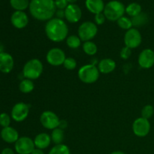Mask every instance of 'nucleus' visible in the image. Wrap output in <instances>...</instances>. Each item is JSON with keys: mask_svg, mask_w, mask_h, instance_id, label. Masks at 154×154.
<instances>
[{"mask_svg": "<svg viewBox=\"0 0 154 154\" xmlns=\"http://www.w3.org/2000/svg\"><path fill=\"white\" fill-rule=\"evenodd\" d=\"M29 10L33 18L48 22L55 16L57 8L54 0H30Z\"/></svg>", "mask_w": 154, "mask_h": 154, "instance_id": "f257e3e1", "label": "nucleus"}, {"mask_svg": "<svg viewBox=\"0 0 154 154\" xmlns=\"http://www.w3.org/2000/svg\"><path fill=\"white\" fill-rule=\"evenodd\" d=\"M45 32L50 41L58 43L67 38L69 36V26L63 20L54 17L46 23Z\"/></svg>", "mask_w": 154, "mask_h": 154, "instance_id": "f03ea898", "label": "nucleus"}, {"mask_svg": "<svg viewBox=\"0 0 154 154\" xmlns=\"http://www.w3.org/2000/svg\"><path fill=\"white\" fill-rule=\"evenodd\" d=\"M126 13V7L121 2L118 0H112L105 5L103 14L109 21H117L120 17L124 16Z\"/></svg>", "mask_w": 154, "mask_h": 154, "instance_id": "7ed1b4c3", "label": "nucleus"}, {"mask_svg": "<svg viewBox=\"0 0 154 154\" xmlns=\"http://www.w3.org/2000/svg\"><path fill=\"white\" fill-rule=\"evenodd\" d=\"M44 70L42 61L38 59L33 58L27 61L23 68V75L27 79L34 80L40 78Z\"/></svg>", "mask_w": 154, "mask_h": 154, "instance_id": "20e7f679", "label": "nucleus"}, {"mask_svg": "<svg viewBox=\"0 0 154 154\" xmlns=\"http://www.w3.org/2000/svg\"><path fill=\"white\" fill-rule=\"evenodd\" d=\"M99 75L100 72L97 66L91 63L81 66L78 72V76L80 81L87 84L96 82L99 79Z\"/></svg>", "mask_w": 154, "mask_h": 154, "instance_id": "39448f33", "label": "nucleus"}, {"mask_svg": "<svg viewBox=\"0 0 154 154\" xmlns=\"http://www.w3.org/2000/svg\"><path fill=\"white\" fill-rule=\"evenodd\" d=\"M98 33V26L94 22L85 21L79 26L78 35L82 42H89L94 38Z\"/></svg>", "mask_w": 154, "mask_h": 154, "instance_id": "423d86ee", "label": "nucleus"}, {"mask_svg": "<svg viewBox=\"0 0 154 154\" xmlns=\"http://www.w3.org/2000/svg\"><path fill=\"white\" fill-rule=\"evenodd\" d=\"M123 41L125 46L132 50L135 49L141 45L142 42V36L138 29L132 27V29L126 32Z\"/></svg>", "mask_w": 154, "mask_h": 154, "instance_id": "0eeeda50", "label": "nucleus"}, {"mask_svg": "<svg viewBox=\"0 0 154 154\" xmlns=\"http://www.w3.org/2000/svg\"><path fill=\"white\" fill-rule=\"evenodd\" d=\"M29 110V105L22 102H17L12 108L11 111V117L15 122L21 123L28 117Z\"/></svg>", "mask_w": 154, "mask_h": 154, "instance_id": "6e6552de", "label": "nucleus"}, {"mask_svg": "<svg viewBox=\"0 0 154 154\" xmlns=\"http://www.w3.org/2000/svg\"><path fill=\"white\" fill-rule=\"evenodd\" d=\"M60 117L51 111H45L40 116V123L44 128L49 130H54L59 127Z\"/></svg>", "mask_w": 154, "mask_h": 154, "instance_id": "1a4fd4ad", "label": "nucleus"}, {"mask_svg": "<svg viewBox=\"0 0 154 154\" xmlns=\"http://www.w3.org/2000/svg\"><path fill=\"white\" fill-rule=\"evenodd\" d=\"M35 148L34 141L28 136L20 137L14 144L15 152L17 154H31Z\"/></svg>", "mask_w": 154, "mask_h": 154, "instance_id": "9d476101", "label": "nucleus"}, {"mask_svg": "<svg viewBox=\"0 0 154 154\" xmlns=\"http://www.w3.org/2000/svg\"><path fill=\"white\" fill-rule=\"evenodd\" d=\"M66 59L65 52L59 48H51L46 54V60L48 64L55 67L63 66Z\"/></svg>", "mask_w": 154, "mask_h": 154, "instance_id": "9b49d317", "label": "nucleus"}, {"mask_svg": "<svg viewBox=\"0 0 154 154\" xmlns=\"http://www.w3.org/2000/svg\"><path fill=\"white\" fill-rule=\"evenodd\" d=\"M151 126L149 120L144 117H138L132 124V131L136 136L144 138L147 136L150 132Z\"/></svg>", "mask_w": 154, "mask_h": 154, "instance_id": "f8f14e48", "label": "nucleus"}, {"mask_svg": "<svg viewBox=\"0 0 154 154\" xmlns=\"http://www.w3.org/2000/svg\"><path fill=\"white\" fill-rule=\"evenodd\" d=\"M140 67L144 69H149L154 66V51L150 48L144 49L138 58Z\"/></svg>", "mask_w": 154, "mask_h": 154, "instance_id": "ddd939ff", "label": "nucleus"}, {"mask_svg": "<svg viewBox=\"0 0 154 154\" xmlns=\"http://www.w3.org/2000/svg\"><path fill=\"white\" fill-rule=\"evenodd\" d=\"M82 17V11L76 4H69L65 9V18L70 23L79 22Z\"/></svg>", "mask_w": 154, "mask_h": 154, "instance_id": "4468645a", "label": "nucleus"}, {"mask_svg": "<svg viewBox=\"0 0 154 154\" xmlns=\"http://www.w3.org/2000/svg\"><path fill=\"white\" fill-rule=\"evenodd\" d=\"M29 17L25 11H15L11 16V23L14 28L22 29L29 24Z\"/></svg>", "mask_w": 154, "mask_h": 154, "instance_id": "2eb2a0df", "label": "nucleus"}, {"mask_svg": "<svg viewBox=\"0 0 154 154\" xmlns=\"http://www.w3.org/2000/svg\"><path fill=\"white\" fill-rule=\"evenodd\" d=\"M14 60L10 54L7 52L0 53V72L3 74H9L14 69Z\"/></svg>", "mask_w": 154, "mask_h": 154, "instance_id": "dca6fc26", "label": "nucleus"}, {"mask_svg": "<svg viewBox=\"0 0 154 154\" xmlns=\"http://www.w3.org/2000/svg\"><path fill=\"white\" fill-rule=\"evenodd\" d=\"M0 136L2 139L8 144H15L20 138L17 130L11 126L2 128L0 132Z\"/></svg>", "mask_w": 154, "mask_h": 154, "instance_id": "f3484780", "label": "nucleus"}, {"mask_svg": "<svg viewBox=\"0 0 154 154\" xmlns=\"http://www.w3.org/2000/svg\"><path fill=\"white\" fill-rule=\"evenodd\" d=\"M33 141H34L35 148L41 149V150H45V149L48 148L52 142L51 135L46 133V132H42V133L38 134L35 137Z\"/></svg>", "mask_w": 154, "mask_h": 154, "instance_id": "a211bd4d", "label": "nucleus"}, {"mask_svg": "<svg viewBox=\"0 0 154 154\" xmlns=\"http://www.w3.org/2000/svg\"><path fill=\"white\" fill-rule=\"evenodd\" d=\"M97 66L100 73L107 75V74H110L114 72L117 65H116V62L112 59L105 58L100 60Z\"/></svg>", "mask_w": 154, "mask_h": 154, "instance_id": "6ab92c4d", "label": "nucleus"}, {"mask_svg": "<svg viewBox=\"0 0 154 154\" xmlns=\"http://www.w3.org/2000/svg\"><path fill=\"white\" fill-rule=\"evenodd\" d=\"M85 6L90 13L97 14L104 11L105 5L103 0H86Z\"/></svg>", "mask_w": 154, "mask_h": 154, "instance_id": "aec40b11", "label": "nucleus"}, {"mask_svg": "<svg viewBox=\"0 0 154 154\" xmlns=\"http://www.w3.org/2000/svg\"><path fill=\"white\" fill-rule=\"evenodd\" d=\"M35 89V84L33 81L27 78H24L20 82L19 90L21 93L24 94H28L32 93Z\"/></svg>", "mask_w": 154, "mask_h": 154, "instance_id": "412c9836", "label": "nucleus"}, {"mask_svg": "<svg viewBox=\"0 0 154 154\" xmlns=\"http://www.w3.org/2000/svg\"><path fill=\"white\" fill-rule=\"evenodd\" d=\"M51 138L52 142L56 144H63L65 139V132L63 129L57 128V129L52 130L51 134Z\"/></svg>", "mask_w": 154, "mask_h": 154, "instance_id": "4be33fe9", "label": "nucleus"}, {"mask_svg": "<svg viewBox=\"0 0 154 154\" xmlns=\"http://www.w3.org/2000/svg\"><path fill=\"white\" fill-rule=\"evenodd\" d=\"M141 10H142V8H141V5L137 2L130 3L126 7V14L131 17V18L137 16L140 13H141L142 12Z\"/></svg>", "mask_w": 154, "mask_h": 154, "instance_id": "5701e85b", "label": "nucleus"}, {"mask_svg": "<svg viewBox=\"0 0 154 154\" xmlns=\"http://www.w3.org/2000/svg\"><path fill=\"white\" fill-rule=\"evenodd\" d=\"M29 0H10L11 6L15 11H24L27 8H29Z\"/></svg>", "mask_w": 154, "mask_h": 154, "instance_id": "b1692460", "label": "nucleus"}, {"mask_svg": "<svg viewBox=\"0 0 154 154\" xmlns=\"http://www.w3.org/2000/svg\"><path fill=\"white\" fill-rule=\"evenodd\" d=\"M132 23V26L135 27H140L145 25L148 22V16L145 13H140L137 16L131 18Z\"/></svg>", "mask_w": 154, "mask_h": 154, "instance_id": "393cba45", "label": "nucleus"}, {"mask_svg": "<svg viewBox=\"0 0 154 154\" xmlns=\"http://www.w3.org/2000/svg\"><path fill=\"white\" fill-rule=\"evenodd\" d=\"M82 48L84 52L88 56H94L98 51V47L92 41H89V42H84L82 45Z\"/></svg>", "mask_w": 154, "mask_h": 154, "instance_id": "a878e982", "label": "nucleus"}, {"mask_svg": "<svg viewBox=\"0 0 154 154\" xmlns=\"http://www.w3.org/2000/svg\"><path fill=\"white\" fill-rule=\"evenodd\" d=\"M81 39L80 38L79 36L76 35H71L67 37L66 39V42L67 46L71 49H77L80 48L81 45Z\"/></svg>", "mask_w": 154, "mask_h": 154, "instance_id": "bb28decb", "label": "nucleus"}, {"mask_svg": "<svg viewBox=\"0 0 154 154\" xmlns=\"http://www.w3.org/2000/svg\"><path fill=\"white\" fill-rule=\"evenodd\" d=\"M48 154H71L70 149L64 144H56L51 148Z\"/></svg>", "mask_w": 154, "mask_h": 154, "instance_id": "cd10ccee", "label": "nucleus"}, {"mask_svg": "<svg viewBox=\"0 0 154 154\" xmlns=\"http://www.w3.org/2000/svg\"><path fill=\"white\" fill-rule=\"evenodd\" d=\"M117 23L120 28H121L122 29L126 30V31L130 29H132V26H132L131 18L126 16H123L122 17H120V19L117 21Z\"/></svg>", "mask_w": 154, "mask_h": 154, "instance_id": "c85d7f7f", "label": "nucleus"}, {"mask_svg": "<svg viewBox=\"0 0 154 154\" xmlns=\"http://www.w3.org/2000/svg\"><path fill=\"white\" fill-rule=\"evenodd\" d=\"M141 117H144V118L149 120V119L153 117L154 114V108L151 105H145L141 109Z\"/></svg>", "mask_w": 154, "mask_h": 154, "instance_id": "c756f323", "label": "nucleus"}, {"mask_svg": "<svg viewBox=\"0 0 154 154\" xmlns=\"http://www.w3.org/2000/svg\"><path fill=\"white\" fill-rule=\"evenodd\" d=\"M11 119V117L7 113H1L0 114V126L2 128L10 126Z\"/></svg>", "mask_w": 154, "mask_h": 154, "instance_id": "7c9ffc66", "label": "nucleus"}, {"mask_svg": "<svg viewBox=\"0 0 154 154\" xmlns=\"http://www.w3.org/2000/svg\"><path fill=\"white\" fill-rule=\"evenodd\" d=\"M77 65H78V63H77L76 60L75 58H72V57H66L63 66L67 70H74V69H76Z\"/></svg>", "mask_w": 154, "mask_h": 154, "instance_id": "2f4dec72", "label": "nucleus"}, {"mask_svg": "<svg viewBox=\"0 0 154 154\" xmlns=\"http://www.w3.org/2000/svg\"><path fill=\"white\" fill-rule=\"evenodd\" d=\"M132 55V49L129 48L128 47L125 46L120 51V56L123 60H128Z\"/></svg>", "mask_w": 154, "mask_h": 154, "instance_id": "473e14b6", "label": "nucleus"}, {"mask_svg": "<svg viewBox=\"0 0 154 154\" xmlns=\"http://www.w3.org/2000/svg\"><path fill=\"white\" fill-rule=\"evenodd\" d=\"M106 17H105V14L102 13L97 14H95L94 16V23L96 25H102V24L105 23V20H106Z\"/></svg>", "mask_w": 154, "mask_h": 154, "instance_id": "72a5a7b5", "label": "nucleus"}, {"mask_svg": "<svg viewBox=\"0 0 154 154\" xmlns=\"http://www.w3.org/2000/svg\"><path fill=\"white\" fill-rule=\"evenodd\" d=\"M54 3L57 9L60 10H65L69 5L67 0H54Z\"/></svg>", "mask_w": 154, "mask_h": 154, "instance_id": "f704fd0d", "label": "nucleus"}, {"mask_svg": "<svg viewBox=\"0 0 154 154\" xmlns=\"http://www.w3.org/2000/svg\"><path fill=\"white\" fill-rule=\"evenodd\" d=\"M55 16L57 18L63 20L65 18V10H60V9H57L55 13Z\"/></svg>", "mask_w": 154, "mask_h": 154, "instance_id": "c9c22d12", "label": "nucleus"}, {"mask_svg": "<svg viewBox=\"0 0 154 154\" xmlns=\"http://www.w3.org/2000/svg\"><path fill=\"white\" fill-rule=\"evenodd\" d=\"M1 154H15L14 150L10 147H5L2 150Z\"/></svg>", "mask_w": 154, "mask_h": 154, "instance_id": "e433bc0d", "label": "nucleus"}, {"mask_svg": "<svg viewBox=\"0 0 154 154\" xmlns=\"http://www.w3.org/2000/svg\"><path fill=\"white\" fill-rule=\"evenodd\" d=\"M68 126V123L66 121V120H60V124H59V127L60 129H62L64 130L65 129H66Z\"/></svg>", "mask_w": 154, "mask_h": 154, "instance_id": "4c0bfd02", "label": "nucleus"}, {"mask_svg": "<svg viewBox=\"0 0 154 154\" xmlns=\"http://www.w3.org/2000/svg\"><path fill=\"white\" fill-rule=\"evenodd\" d=\"M31 154H45L44 153L43 150H41V149L38 148H35L34 150L32 151V153Z\"/></svg>", "mask_w": 154, "mask_h": 154, "instance_id": "58836bf2", "label": "nucleus"}, {"mask_svg": "<svg viewBox=\"0 0 154 154\" xmlns=\"http://www.w3.org/2000/svg\"><path fill=\"white\" fill-rule=\"evenodd\" d=\"M111 154H126V153L123 151H120V150H116V151L112 152Z\"/></svg>", "mask_w": 154, "mask_h": 154, "instance_id": "ea45409f", "label": "nucleus"}, {"mask_svg": "<svg viewBox=\"0 0 154 154\" xmlns=\"http://www.w3.org/2000/svg\"><path fill=\"white\" fill-rule=\"evenodd\" d=\"M68 2H69V4H75V2H76L78 0H67Z\"/></svg>", "mask_w": 154, "mask_h": 154, "instance_id": "a19ab883", "label": "nucleus"}]
</instances>
